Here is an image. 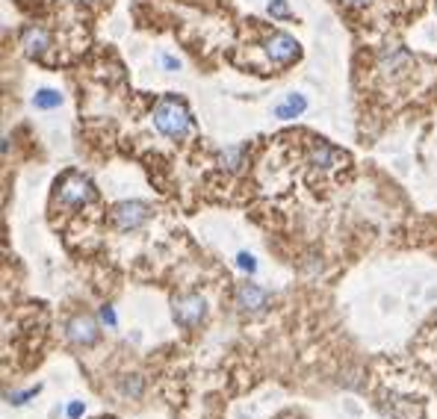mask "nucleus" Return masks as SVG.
I'll list each match as a JSON object with an SVG mask.
<instances>
[{
	"label": "nucleus",
	"mask_w": 437,
	"mask_h": 419,
	"mask_svg": "<svg viewBox=\"0 0 437 419\" xmlns=\"http://www.w3.org/2000/svg\"><path fill=\"white\" fill-rule=\"evenodd\" d=\"M154 127L163 136H172V139L190 133V127H192L190 109H186V104L181 101V98L163 95L160 101L154 104Z\"/></svg>",
	"instance_id": "obj_1"
},
{
	"label": "nucleus",
	"mask_w": 437,
	"mask_h": 419,
	"mask_svg": "<svg viewBox=\"0 0 437 419\" xmlns=\"http://www.w3.org/2000/svg\"><path fill=\"white\" fill-rule=\"evenodd\" d=\"M95 198V189H92V181L77 172H68L63 181H59V201L71 204V207H80L86 201Z\"/></svg>",
	"instance_id": "obj_2"
},
{
	"label": "nucleus",
	"mask_w": 437,
	"mask_h": 419,
	"mask_svg": "<svg viewBox=\"0 0 437 419\" xmlns=\"http://www.w3.org/2000/svg\"><path fill=\"white\" fill-rule=\"evenodd\" d=\"M148 218V204L142 201H122L113 207V225L118 231H136Z\"/></svg>",
	"instance_id": "obj_3"
},
{
	"label": "nucleus",
	"mask_w": 437,
	"mask_h": 419,
	"mask_svg": "<svg viewBox=\"0 0 437 419\" xmlns=\"http://www.w3.org/2000/svg\"><path fill=\"white\" fill-rule=\"evenodd\" d=\"M172 310H175L177 325L192 328V325H198V322L204 319L207 304H204V298H201V295H177V298H175V304H172Z\"/></svg>",
	"instance_id": "obj_4"
},
{
	"label": "nucleus",
	"mask_w": 437,
	"mask_h": 419,
	"mask_svg": "<svg viewBox=\"0 0 437 419\" xmlns=\"http://www.w3.org/2000/svg\"><path fill=\"white\" fill-rule=\"evenodd\" d=\"M266 54H269L272 63L287 65L299 56V45H295V38L287 36V33H272L269 38H266Z\"/></svg>",
	"instance_id": "obj_5"
},
{
	"label": "nucleus",
	"mask_w": 437,
	"mask_h": 419,
	"mask_svg": "<svg viewBox=\"0 0 437 419\" xmlns=\"http://www.w3.org/2000/svg\"><path fill=\"white\" fill-rule=\"evenodd\" d=\"M68 340L77 343V346H92L98 340V325L92 316H77L71 319V325H68Z\"/></svg>",
	"instance_id": "obj_6"
},
{
	"label": "nucleus",
	"mask_w": 437,
	"mask_h": 419,
	"mask_svg": "<svg viewBox=\"0 0 437 419\" xmlns=\"http://www.w3.org/2000/svg\"><path fill=\"white\" fill-rule=\"evenodd\" d=\"M236 304H240V310H245V313H257L266 304V293L257 284L243 281L236 286Z\"/></svg>",
	"instance_id": "obj_7"
},
{
	"label": "nucleus",
	"mask_w": 437,
	"mask_h": 419,
	"mask_svg": "<svg viewBox=\"0 0 437 419\" xmlns=\"http://www.w3.org/2000/svg\"><path fill=\"white\" fill-rule=\"evenodd\" d=\"M21 47H24L30 56L42 54L45 47H47V33H45L42 27H27L24 33H21Z\"/></svg>",
	"instance_id": "obj_8"
},
{
	"label": "nucleus",
	"mask_w": 437,
	"mask_h": 419,
	"mask_svg": "<svg viewBox=\"0 0 437 419\" xmlns=\"http://www.w3.org/2000/svg\"><path fill=\"white\" fill-rule=\"evenodd\" d=\"M343 159H346V157L337 151V148L325 145V142L313 145V151H311V163L320 166V168H331V166H337V163H343Z\"/></svg>",
	"instance_id": "obj_9"
},
{
	"label": "nucleus",
	"mask_w": 437,
	"mask_h": 419,
	"mask_svg": "<svg viewBox=\"0 0 437 419\" xmlns=\"http://www.w3.org/2000/svg\"><path fill=\"white\" fill-rule=\"evenodd\" d=\"M304 106H307V101H304L302 95H290L284 104L275 106V115H278V118H295V115L304 113Z\"/></svg>",
	"instance_id": "obj_10"
},
{
	"label": "nucleus",
	"mask_w": 437,
	"mask_h": 419,
	"mask_svg": "<svg viewBox=\"0 0 437 419\" xmlns=\"http://www.w3.org/2000/svg\"><path fill=\"white\" fill-rule=\"evenodd\" d=\"M59 92H54V89H42V92H36V98H33V104L38 106V109H51V106H59Z\"/></svg>",
	"instance_id": "obj_11"
},
{
	"label": "nucleus",
	"mask_w": 437,
	"mask_h": 419,
	"mask_svg": "<svg viewBox=\"0 0 437 419\" xmlns=\"http://www.w3.org/2000/svg\"><path fill=\"white\" fill-rule=\"evenodd\" d=\"M240 157H243V148H227V151H222V166L236 168V159Z\"/></svg>",
	"instance_id": "obj_12"
},
{
	"label": "nucleus",
	"mask_w": 437,
	"mask_h": 419,
	"mask_svg": "<svg viewBox=\"0 0 437 419\" xmlns=\"http://www.w3.org/2000/svg\"><path fill=\"white\" fill-rule=\"evenodd\" d=\"M36 393H38V387H36V390H24V393H6V402H9V405H24L27 398L36 396Z\"/></svg>",
	"instance_id": "obj_13"
},
{
	"label": "nucleus",
	"mask_w": 437,
	"mask_h": 419,
	"mask_svg": "<svg viewBox=\"0 0 437 419\" xmlns=\"http://www.w3.org/2000/svg\"><path fill=\"white\" fill-rule=\"evenodd\" d=\"M236 266H240V269H245V272H254V269H257V263H254V257L251 254H236Z\"/></svg>",
	"instance_id": "obj_14"
},
{
	"label": "nucleus",
	"mask_w": 437,
	"mask_h": 419,
	"mask_svg": "<svg viewBox=\"0 0 437 419\" xmlns=\"http://www.w3.org/2000/svg\"><path fill=\"white\" fill-rule=\"evenodd\" d=\"M269 12H272L275 18H287V12H290V9H287V0H272V3H269Z\"/></svg>",
	"instance_id": "obj_15"
},
{
	"label": "nucleus",
	"mask_w": 437,
	"mask_h": 419,
	"mask_svg": "<svg viewBox=\"0 0 437 419\" xmlns=\"http://www.w3.org/2000/svg\"><path fill=\"white\" fill-rule=\"evenodd\" d=\"M101 319H104V322H107L109 328H115V313H113V307H109V304H104V307H101Z\"/></svg>",
	"instance_id": "obj_16"
},
{
	"label": "nucleus",
	"mask_w": 437,
	"mask_h": 419,
	"mask_svg": "<svg viewBox=\"0 0 437 419\" xmlns=\"http://www.w3.org/2000/svg\"><path fill=\"white\" fill-rule=\"evenodd\" d=\"M65 414L71 416V419H77V416L83 414V405H80V402H71V405H68V411H65Z\"/></svg>",
	"instance_id": "obj_17"
},
{
	"label": "nucleus",
	"mask_w": 437,
	"mask_h": 419,
	"mask_svg": "<svg viewBox=\"0 0 437 419\" xmlns=\"http://www.w3.org/2000/svg\"><path fill=\"white\" fill-rule=\"evenodd\" d=\"M163 65L168 68V71H177V63H175L172 56H163Z\"/></svg>",
	"instance_id": "obj_18"
},
{
	"label": "nucleus",
	"mask_w": 437,
	"mask_h": 419,
	"mask_svg": "<svg viewBox=\"0 0 437 419\" xmlns=\"http://www.w3.org/2000/svg\"><path fill=\"white\" fill-rule=\"evenodd\" d=\"M343 3H346V6H366L370 0H343Z\"/></svg>",
	"instance_id": "obj_19"
},
{
	"label": "nucleus",
	"mask_w": 437,
	"mask_h": 419,
	"mask_svg": "<svg viewBox=\"0 0 437 419\" xmlns=\"http://www.w3.org/2000/svg\"><path fill=\"white\" fill-rule=\"evenodd\" d=\"M80 3H95V0H80Z\"/></svg>",
	"instance_id": "obj_20"
}]
</instances>
